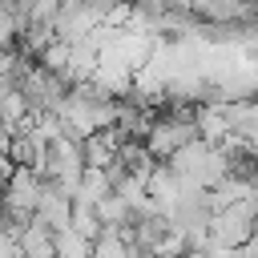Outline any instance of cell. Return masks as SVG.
<instances>
[{"label":"cell","mask_w":258,"mask_h":258,"mask_svg":"<svg viewBox=\"0 0 258 258\" xmlns=\"http://www.w3.org/2000/svg\"><path fill=\"white\" fill-rule=\"evenodd\" d=\"M258 230V218L238 202V206H226L210 218V254H230V250H242Z\"/></svg>","instance_id":"6da1fadb"},{"label":"cell","mask_w":258,"mask_h":258,"mask_svg":"<svg viewBox=\"0 0 258 258\" xmlns=\"http://www.w3.org/2000/svg\"><path fill=\"white\" fill-rule=\"evenodd\" d=\"M93 254V238L81 234L73 222L56 230V258H89Z\"/></svg>","instance_id":"7a4b0ae2"},{"label":"cell","mask_w":258,"mask_h":258,"mask_svg":"<svg viewBox=\"0 0 258 258\" xmlns=\"http://www.w3.org/2000/svg\"><path fill=\"white\" fill-rule=\"evenodd\" d=\"M93 254L97 258H125V254H137V250H133V242L125 238L121 226H105L97 234V242H93Z\"/></svg>","instance_id":"3957f363"},{"label":"cell","mask_w":258,"mask_h":258,"mask_svg":"<svg viewBox=\"0 0 258 258\" xmlns=\"http://www.w3.org/2000/svg\"><path fill=\"white\" fill-rule=\"evenodd\" d=\"M129 4H133V0H129Z\"/></svg>","instance_id":"277c9868"}]
</instances>
